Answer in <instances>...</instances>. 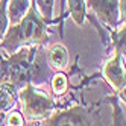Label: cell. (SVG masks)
Listing matches in <instances>:
<instances>
[{
    "label": "cell",
    "mask_w": 126,
    "mask_h": 126,
    "mask_svg": "<svg viewBox=\"0 0 126 126\" xmlns=\"http://www.w3.org/2000/svg\"><path fill=\"white\" fill-rule=\"evenodd\" d=\"M47 38V23L40 17L35 2L31 0V6L23 18L18 23L8 26L5 35L0 38V49L12 55L20 47L46 43Z\"/></svg>",
    "instance_id": "obj_1"
},
{
    "label": "cell",
    "mask_w": 126,
    "mask_h": 126,
    "mask_svg": "<svg viewBox=\"0 0 126 126\" xmlns=\"http://www.w3.org/2000/svg\"><path fill=\"white\" fill-rule=\"evenodd\" d=\"M17 96L23 106V117L28 122L44 120L55 111V100L31 82H26Z\"/></svg>",
    "instance_id": "obj_2"
},
{
    "label": "cell",
    "mask_w": 126,
    "mask_h": 126,
    "mask_svg": "<svg viewBox=\"0 0 126 126\" xmlns=\"http://www.w3.org/2000/svg\"><path fill=\"white\" fill-rule=\"evenodd\" d=\"M43 125L47 126H80V125H93L88 111L82 106H71L67 110L53 111L47 119H44Z\"/></svg>",
    "instance_id": "obj_3"
},
{
    "label": "cell",
    "mask_w": 126,
    "mask_h": 126,
    "mask_svg": "<svg viewBox=\"0 0 126 126\" xmlns=\"http://www.w3.org/2000/svg\"><path fill=\"white\" fill-rule=\"evenodd\" d=\"M85 3L108 28H119L123 24L119 14V0H85Z\"/></svg>",
    "instance_id": "obj_4"
},
{
    "label": "cell",
    "mask_w": 126,
    "mask_h": 126,
    "mask_svg": "<svg viewBox=\"0 0 126 126\" xmlns=\"http://www.w3.org/2000/svg\"><path fill=\"white\" fill-rule=\"evenodd\" d=\"M125 56V53L115 52V55L108 59L103 65L102 73L105 76V79L108 80L115 91H119L120 94H125V85H126V75H125V64L122 62Z\"/></svg>",
    "instance_id": "obj_5"
},
{
    "label": "cell",
    "mask_w": 126,
    "mask_h": 126,
    "mask_svg": "<svg viewBox=\"0 0 126 126\" xmlns=\"http://www.w3.org/2000/svg\"><path fill=\"white\" fill-rule=\"evenodd\" d=\"M70 55L68 50L62 43H53L47 49V62L49 65L56 71H64L68 65Z\"/></svg>",
    "instance_id": "obj_6"
},
{
    "label": "cell",
    "mask_w": 126,
    "mask_h": 126,
    "mask_svg": "<svg viewBox=\"0 0 126 126\" xmlns=\"http://www.w3.org/2000/svg\"><path fill=\"white\" fill-rule=\"evenodd\" d=\"M17 88L12 82H2L0 84V111L9 112L17 105Z\"/></svg>",
    "instance_id": "obj_7"
},
{
    "label": "cell",
    "mask_w": 126,
    "mask_h": 126,
    "mask_svg": "<svg viewBox=\"0 0 126 126\" xmlns=\"http://www.w3.org/2000/svg\"><path fill=\"white\" fill-rule=\"evenodd\" d=\"M31 6V0H9L6 5V14H8V20H9L11 24L18 23L26 11L29 9Z\"/></svg>",
    "instance_id": "obj_8"
},
{
    "label": "cell",
    "mask_w": 126,
    "mask_h": 126,
    "mask_svg": "<svg viewBox=\"0 0 126 126\" xmlns=\"http://www.w3.org/2000/svg\"><path fill=\"white\" fill-rule=\"evenodd\" d=\"M67 11L78 26H82L85 23L87 17V3L85 0H67Z\"/></svg>",
    "instance_id": "obj_9"
},
{
    "label": "cell",
    "mask_w": 126,
    "mask_h": 126,
    "mask_svg": "<svg viewBox=\"0 0 126 126\" xmlns=\"http://www.w3.org/2000/svg\"><path fill=\"white\" fill-rule=\"evenodd\" d=\"M37 11L40 14V17L46 21L47 24H50L53 21V9H55V0H33Z\"/></svg>",
    "instance_id": "obj_10"
},
{
    "label": "cell",
    "mask_w": 126,
    "mask_h": 126,
    "mask_svg": "<svg viewBox=\"0 0 126 126\" xmlns=\"http://www.w3.org/2000/svg\"><path fill=\"white\" fill-rule=\"evenodd\" d=\"M50 88H52V93L55 96H62L67 91V88H68L67 76L62 73V71H58V73L52 78V80H50Z\"/></svg>",
    "instance_id": "obj_11"
},
{
    "label": "cell",
    "mask_w": 126,
    "mask_h": 126,
    "mask_svg": "<svg viewBox=\"0 0 126 126\" xmlns=\"http://www.w3.org/2000/svg\"><path fill=\"white\" fill-rule=\"evenodd\" d=\"M6 5H8V0H0V38L5 35L8 26H9V20H8V14H6Z\"/></svg>",
    "instance_id": "obj_12"
},
{
    "label": "cell",
    "mask_w": 126,
    "mask_h": 126,
    "mask_svg": "<svg viewBox=\"0 0 126 126\" xmlns=\"http://www.w3.org/2000/svg\"><path fill=\"white\" fill-rule=\"evenodd\" d=\"M5 125H9V126H23L26 125V120L21 112L18 111H12V112H8L6 114V120Z\"/></svg>",
    "instance_id": "obj_13"
},
{
    "label": "cell",
    "mask_w": 126,
    "mask_h": 126,
    "mask_svg": "<svg viewBox=\"0 0 126 126\" xmlns=\"http://www.w3.org/2000/svg\"><path fill=\"white\" fill-rule=\"evenodd\" d=\"M126 0H119V14H120V21L125 23V17H126V8H125Z\"/></svg>",
    "instance_id": "obj_14"
},
{
    "label": "cell",
    "mask_w": 126,
    "mask_h": 126,
    "mask_svg": "<svg viewBox=\"0 0 126 126\" xmlns=\"http://www.w3.org/2000/svg\"><path fill=\"white\" fill-rule=\"evenodd\" d=\"M5 120H6V112L0 111V125H5Z\"/></svg>",
    "instance_id": "obj_15"
}]
</instances>
